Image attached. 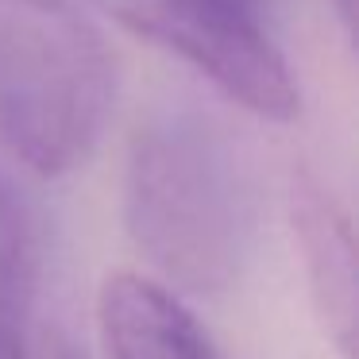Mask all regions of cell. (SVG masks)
Listing matches in <instances>:
<instances>
[{
    "mask_svg": "<svg viewBox=\"0 0 359 359\" xmlns=\"http://www.w3.org/2000/svg\"><path fill=\"white\" fill-rule=\"evenodd\" d=\"M124 220L158 274L194 294H220L251 248V189L236 147L194 109L158 112L132 140Z\"/></svg>",
    "mask_w": 359,
    "mask_h": 359,
    "instance_id": "obj_1",
    "label": "cell"
},
{
    "mask_svg": "<svg viewBox=\"0 0 359 359\" xmlns=\"http://www.w3.org/2000/svg\"><path fill=\"white\" fill-rule=\"evenodd\" d=\"M116 66L74 0H0V151L39 178L70 174L112 116Z\"/></svg>",
    "mask_w": 359,
    "mask_h": 359,
    "instance_id": "obj_2",
    "label": "cell"
},
{
    "mask_svg": "<svg viewBox=\"0 0 359 359\" xmlns=\"http://www.w3.org/2000/svg\"><path fill=\"white\" fill-rule=\"evenodd\" d=\"M93 4L155 47L189 62L224 97H232L255 116L290 120L297 112L294 74L255 12H240L224 0H93Z\"/></svg>",
    "mask_w": 359,
    "mask_h": 359,
    "instance_id": "obj_3",
    "label": "cell"
},
{
    "mask_svg": "<svg viewBox=\"0 0 359 359\" xmlns=\"http://www.w3.org/2000/svg\"><path fill=\"white\" fill-rule=\"evenodd\" d=\"M297 251L305 263V282L325 336L340 359H355L359 344V271H355V232L351 217L332 189L313 174H297L290 189Z\"/></svg>",
    "mask_w": 359,
    "mask_h": 359,
    "instance_id": "obj_4",
    "label": "cell"
},
{
    "mask_svg": "<svg viewBox=\"0 0 359 359\" xmlns=\"http://www.w3.org/2000/svg\"><path fill=\"white\" fill-rule=\"evenodd\" d=\"M97 325L109 359H217L201 320L163 282L143 274L104 278Z\"/></svg>",
    "mask_w": 359,
    "mask_h": 359,
    "instance_id": "obj_5",
    "label": "cell"
},
{
    "mask_svg": "<svg viewBox=\"0 0 359 359\" xmlns=\"http://www.w3.org/2000/svg\"><path fill=\"white\" fill-rule=\"evenodd\" d=\"M39 228L24 197L0 178V348L39 320Z\"/></svg>",
    "mask_w": 359,
    "mask_h": 359,
    "instance_id": "obj_6",
    "label": "cell"
},
{
    "mask_svg": "<svg viewBox=\"0 0 359 359\" xmlns=\"http://www.w3.org/2000/svg\"><path fill=\"white\" fill-rule=\"evenodd\" d=\"M0 359H86V351L62 328L47 325V320H35L8 348H0Z\"/></svg>",
    "mask_w": 359,
    "mask_h": 359,
    "instance_id": "obj_7",
    "label": "cell"
},
{
    "mask_svg": "<svg viewBox=\"0 0 359 359\" xmlns=\"http://www.w3.org/2000/svg\"><path fill=\"white\" fill-rule=\"evenodd\" d=\"M336 8V16L344 20V27H351V20H355V0H328Z\"/></svg>",
    "mask_w": 359,
    "mask_h": 359,
    "instance_id": "obj_8",
    "label": "cell"
},
{
    "mask_svg": "<svg viewBox=\"0 0 359 359\" xmlns=\"http://www.w3.org/2000/svg\"><path fill=\"white\" fill-rule=\"evenodd\" d=\"M224 4H232V8H240V12H255L259 16V0H224Z\"/></svg>",
    "mask_w": 359,
    "mask_h": 359,
    "instance_id": "obj_9",
    "label": "cell"
}]
</instances>
